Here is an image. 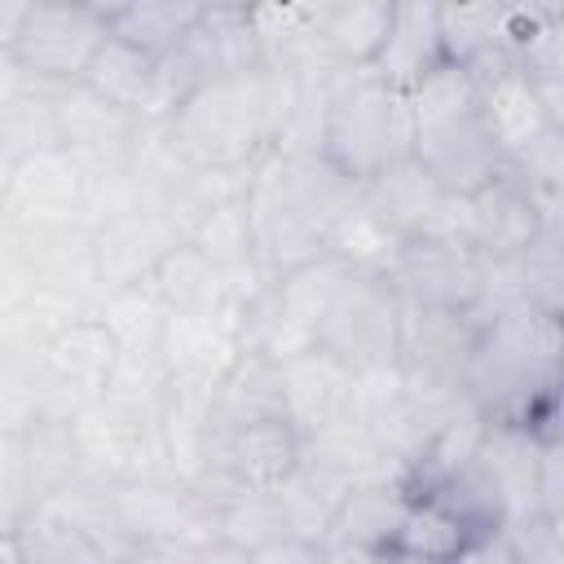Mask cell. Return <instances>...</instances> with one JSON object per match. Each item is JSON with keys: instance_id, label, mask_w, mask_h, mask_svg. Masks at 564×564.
<instances>
[{"instance_id": "6da1fadb", "label": "cell", "mask_w": 564, "mask_h": 564, "mask_svg": "<svg viewBox=\"0 0 564 564\" xmlns=\"http://www.w3.org/2000/svg\"><path fill=\"white\" fill-rule=\"evenodd\" d=\"M560 317L507 308L480 322L463 370V392L485 410V419L516 423L538 441H560Z\"/></svg>"}, {"instance_id": "7a4b0ae2", "label": "cell", "mask_w": 564, "mask_h": 564, "mask_svg": "<svg viewBox=\"0 0 564 564\" xmlns=\"http://www.w3.org/2000/svg\"><path fill=\"white\" fill-rule=\"evenodd\" d=\"M405 101H410V159L445 194H476L507 167L494 137L485 132L476 88L463 66L441 62L423 84L405 93Z\"/></svg>"}, {"instance_id": "3957f363", "label": "cell", "mask_w": 564, "mask_h": 564, "mask_svg": "<svg viewBox=\"0 0 564 564\" xmlns=\"http://www.w3.org/2000/svg\"><path fill=\"white\" fill-rule=\"evenodd\" d=\"M163 145L198 172H242L269 150L264 70L198 84L163 123Z\"/></svg>"}, {"instance_id": "277c9868", "label": "cell", "mask_w": 564, "mask_h": 564, "mask_svg": "<svg viewBox=\"0 0 564 564\" xmlns=\"http://www.w3.org/2000/svg\"><path fill=\"white\" fill-rule=\"evenodd\" d=\"M317 154L357 185H366L379 172H388L392 163L410 159L405 93L388 88L370 70H339V79L330 88Z\"/></svg>"}, {"instance_id": "5b68a950", "label": "cell", "mask_w": 564, "mask_h": 564, "mask_svg": "<svg viewBox=\"0 0 564 564\" xmlns=\"http://www.w3.org/2000/svg\"><path fill=\"white\" fill-rule=\"evenodd\" d=\"M401 308H441V313H476L485 256L445 238H401L388 264L379 269Z\"/></svg>"}, {"instance_id": "8992f818", "label": "cell", "mask_w": 564, "mask_h": 564, "mask_svg": "<svg viewBox=\"0 0 564 564\" xmlns=\"http://www.w3.org/2000/svg\"><path fill=\"white\" fill-rule=\"evenodd\" d=\"M106 35L110 31H106L101 4L31 0L26 26H22L13 53H18V62L35 88H66V84H79L88 75Z\"/></svg>"}, {"instance_id": "52a82bcc", "label": "cell", "mask_w": 564, "mask_h": 564, "mask_svg": "<svg viewBox=\"0 0 564 564\" xmlns=\"http://www.w3.org/2000/svg\"><path fill=\"white\" fill-rule=\"evenodd\" d=\"M397 330H401V300L388 291L379 273H352L335 304L326 308L313 348L344 361L352 375L392 366L397 361Z\"/></svg>"}, {"instance_id": "ba28073f", "label": "cell", "mask_w": 564, "mask_h": 564, "mask_svg": "<svg viewBox=\"0 0 564 564\" xmlns=\"http://www.w3.org/2000/svg\"><path fill=\"white\" fill-rule=\"evenodd\" d=\"M463 70L471 75L485 132L494 137V145L507 163L516 154H524L538 137H546L551 128H564V115L546 106L538 84L507 53H494V57H485L476 66H463Z\"/></svg>"}, {"instance_id": "9c48e42d", "label": "cell", "mask_w": 564, "mask_h": 564, "mask_svg": "<svg viewBox=\"0 0 564 564\" xmlns=\"http://www.w3.org/2000/svg\"><path fill=\"white\" fill-rule=\"evenodd\" d=\"M476 330H480L476 313L401 308V330H397L401 379L423 392H463V370H467Z\"/></svg>"}, {"instance_id": "30bf717a", "label": "cell", "mask_w": 564, "mask_h": 564, "mask_svg": "<svg viewBox=\"0 0 564 564\" xmlns=\"http://www.w3.org/2000/svg\"><path fill=\"white\" fill-rule=\"evenodd\" d=\"M84 212V167L70 150H40L9 163L0 189V225L4 229H48L70 225ZM84 225V220H79Z\"/></svg>"}, {"instance_id": "8fae6325", "label": "cell", "mask_w": 564, "mask_h": 564, "mask_svg": "<svg viewBox=\"0 0 564 564\" xmlns=\"http://www.w3.org/2000/svg\"><path fill=\"white\" fill-rule=\"evenodd\" d=\"M560 203L564 198H542L511 167H502L489 185H480L476 194H467L471 251L485 256V260L524 251L546 225H564Z\"/></svg>"}, {"instance_id": "7c38bea8", "label": "cell", "mask_w": 564, "mask_h": 564, "mask_svg": "<svg viewBox=\"0 0 564 564\" xmlns=\"http://www.w3.org/2000/svg\"><path fill=\"white\" fill-rule=\"evenodd\" d=\"M123 524L132 542L141 546H181L189 538L212 533V507L207 498L176 476H150V480H123L115 485Z\"/></svg>"}, {"instance_id": "4fadbf2b", "label": "cell", "mask_w": 564, "mask_h": 564, "mask_svg": "<svg viewBox=\"0 0 564 564\" xmlns=\"http://www.w3.org/2000/svg\"><path fill=\"white\" fill-rule=\"evenodd\" d=\"M278 379H282V419L295 436L322 432L352 414L357 375L322 348H304L278 361Z\"/></svg>"}, {"instance_id": "5bb4252c", "label": "cell", "mask_w": 564, "mask_h": 564, "mask_svg": "<svg viewBox=\"0 0 564 564\" xmlns=\"http://www.w3.org/2000/svg\"><path fill=\"white\" fill-rule=\"evenodd\" d=\"M242 352V330H238V308L225 313H198V317H172L159 335V357L172 375V383L189 388H216L220 375L238 361Z\"/></svg>"}, {"instance_id": "9a60e30c", "label": "cell", "mask_w": 564, "mask_h": 564, "mask_svg": "<svg viewBox=\"0 0 564 564\" xmlns=\"http://www.w3.org/2000/svg\"><path fill=\"white\" fill-rule=\"evenodd\" d=\"M18 238H22L35 291L70 300L88 313L97 308L101 286H97V269H93V229L88 225L70 220V225H48V229H22Z\"/></svg>"}, {"instance_id": "2e32d148", "label": "cell", "mask_w": 564, "mask_h": 564, "mask_svg": "<svg viewBox=\"0 0 564 564\" xmlns=\"http://www.w3.org/2000/svg\"><path fill=\"white\" fill-rule=\"evenodd\" d=\"M48 97H53L62 150H70L75 159H101V154L132 150L145 137V128H150L137 115H128L115 101H106L101 93H93L88 84L48 88Z\"/></svg>"}, {"instance_id": "e0dca14e", "label": "cell", "mask_w": 564, "mask_h": 564, "mask_svg": "<svg viewBox=\"0 0 564 564\" xmlns=\"http://www.w3.org/2000/svg\"><path fill=\"white\" fill-rule=\"evenodd\" d=\"M13 454H18V480H22V494L31 507L88 480V463H84L70 419H35L13 441Z\"/></svg>"}, {"instance_id": "ac0fdd59", "label": "cell", "mask_w": 564, "mask_h": 564, "mask_svg": "<svg viewBox=\"0 0 564 564\" xmlns=\"http://www.w3.org/2000/svg\"><path fill=\"white\" fill-rule=\"evenodd\" d=\"M167 247H176V242L145 212H128V216L97 225L93 229V269H97L101 295L150 282L159 260L167 256Z\"/></svg>"}, {"instance_id": "d6986e66", "label": "cell", "mask_w": 564, "mask_h": 564, "mask_svg": "<svg viewBox=\"0 0 564 564\" xmlns=\"http://www.w3.org/2000/svg\"><path fill=\"white\" fill-rule=\"evenodd\" d=\"M181 53L189 57V66L203 84L256 75L260 70V48H256L251 9H242V4H203V18L194 22Z\"/></svg>"}, {"instance_id": "ffe728a7", "label": "cell", "mask_w": 564, "mask_h": 564, "mask_svg": "<svg viewBox=\"0 0 564 564\" xmlns=\"http://www.w3.org/2000/svg\"><path fill=\"white\" fill-rule=\"evenodd\" d=\"M476 471L489 480V489L502 502L507 524H520L533 516V476H538V436H529L516 423L489 419L485 436L471 454Z\"/></svg>"}, {"instance_id": "44dd1931", "label": "cell", "mask_w": 564, "mask_h": 564, "mask_svg": "<svg viewBox=\"0 0 564 564\" xmlns=\"http://www.w3.org/2000/svg\"><path fill=\"white\" fill-rule=\"evenodd\" d=\"M441 40H436V4L423 0H392V22L379 57L366 66L375 79H383L397 93H410L441 66Z\"/></svg>"}, {"instance_id": "7402d4cb", "label": "cell", "mask_w": 564, "mask_h": 564, "mask_svg": "<svg viewBox=\"0 0 564 564\" xmlns=\"http://www.w3.org/2000/svg\"><path fill=\"white\" fill-rule=\"evenodd\" d=\"M392 22V0H317V44L335 70H366Z\"/></svg>"}, {"instance_id": "603a6c76", "label": "cell", "mask_w": 564, "mask_h": 564, "mask_svg": "<svg viewBox=\"0 0 564 564\" xmlns=\"http://www.w3.org/2000/svg\"><path fill=\"white\" fill-rule=\"evenodd\" d=\"M256 423H286L282 419V379H278V361L242 348L238 361L212 388V432L256 427Z\"/></svg>"}, {"instance_id": "cb8c5ba5", "label": "cell", "mask_w": 564, "mask_h": 564, "mask_svg": "<svg viewBox=\"0 0 564 564\" xmlns=\"http://www.w3.org/2000/svg\"><path fill=\"white\" fill-rule=\"evenodd\" d=\"M441 203H445V189L414 159H401V163H392L388 172H379L375 181L361 185V207L379 225H388L397 238L427 234Z\"/></svg>"}, {"instance_id": "d4e9b609", "label": "cell", "mask_w": 564, "mask_h": 564, "mask_svg": "<svg viewBox=\"0 0 564 564\" xmlns=\"http://www.w3.org/2000/svg\"><path fill=\"white\" fill-rule=\"evenodd\" d=\"M410 489L401 480H366L352 485L326 529V542H344V546H361V551H388L397 542V529L405 520L410 507Z\"/></svg>"}, {"instance_id": "484cf974", "label": "cell", "mask_w": 564, "mask_h": 564, "mask_svg": "<svg viewBox=\"0 0 564 564\" xmlns=\"http://www.w3.org/2000/svg\"><path fill=\"white\" fill-rule=\"evenodd\" d=\"M260 70H335L317 44V4H256L251 9Z\"/></svg>"}, {"instance_id": "4316f807", "label": "cell", "mask_w": 564, "mask_h": 564, "mask_svg": "<svg viewBox=\"0 0 564 564\" xmlns=\"http://www.w3.org/2000/svg\"><path fill=\"white\" fill-rule=\"evenodd\" d=\"M154 291L163 300V308L172 317H198V313H225L238 308L225 273L194 247V242H176L167 247V256L154 269Z\"/></svg>"}, {"instance_id": "83f0119b", "label": "cell", "mask_w": 564, "mask_h": 564, "mask_svg": "<svg viewBox=\"0 0 564 564\" xmlns=\"http://www.w3.org/2000/svg\"><path fill=\"white\" fill-rule=\"evenodd\" d=\"M101 9H106L110 40L154 62L176 53L189 40L194 22L203 18V4H189V0H128V4H101Z\"/></svg>"}, {"instance_id": "f1b7e54d", "label": "cell", "mask_w": 564, "mask_h": 564, "mask_svg": "<svg viewBox=\"0 0 564 564\" xmlns=\"http://www.w3.org/2000/svg\"><path fill=\"white\" fill-rule=\"evenodd\" d=\"M189 242H194V247L225 273V282H229L238 308L269 282V278L260 273V264H256V247H251V225H247V207H242V198H238V203H220V207H212V212L203 216V225L189 234Z\"/></svg>"}, {"instance_id": "f546056e", "label": "cell", "mask_w": 564, "mask_h": 564, "mask_svg": "<svg viewBox=\"0 0 564 564\" xmlns=\"http://www.w3.org/2000/svg\"><path fill=\"white\" fill-rule=\"evenodd\" d=\"M79 84H88L93 93H101L106 101H115L119 110L137 115L150 128L163 123L159 119V62L137 53V48H128V44H119V40H110V35H106L101 53L93 57V66H88V75Z\"/></svg>"}, {"instance_id": "4dcf8cb0", "label": "cell", "mask_w": 564, "mask_h": 564, "mask_svg": "<svg viewBox=\"0 0 564 564\" xmlns=\"http://www.w3.org/2000/svg\"><path fill=\"white\" fill-rule=\"evenodd\" d=\"M511 4H436V40L449 66H476L507 48Z\"/></svg>"}, {"instance_id": "1f68e13d", "label": "cell", "mask_w": 564, "mask_h": 564, "mask_svg": "<svg viewBox=\"0 0 564 564\" xmlns=\"http://www.w3.org/2000/svg\"><path fill=\"white\" fill-rule=\"evenodd\" d=\"M511 269V286L520 308L533 313H564V225H546L524 251L502 256Z\"/></svg>"}, {"instance_id": "d6a6232c", "label": "cell", "mask_w": 564, "mask_h": 564, "mask_svg": "<svg viewBox=\"0 0 564 564\" xmlns=\"http://www.w3.org/2000/svg\"><path fill=\"white\" fill-rule=\"evenodd\" d=\"M13 533H18V546H22V560L26 564H110L101 555V546L84 529H75L48 502L26 507L22 520L13 524Z\"/></svg>"}, {"instance_id": "836d02e7", "label": "cell", "mask_w": 564, "mask_h": 564, "mask_svg": "<svg viewBox=\"0 0 564 564\" xmlns=\"http://www.w3.org/2000/svg\"><path fill=\"white\" fill-rule=\"evenodd\" d=\"M48 507H57L75 529H84V533L101 546L106 560H119V555H128V551L137 546L132 533H128V524H123L115 485H106V480H93V476H88V480L70 485L66 494L48 498Z\"/></svg>"}, {"instance_id": "e575fe53", "label": "cell", "mask_w": 564, "mask_h": 564, "mask_svg": "<svg viewBox=\"0 0 564 564\" xmlns=\"http://www.w3.org/2000/svg\"><path fill=\"white\" fill-rule=\"evenodd\" d=\"M212 533L234 542L247 555L269 546V542H278V538H291L273 489H234L220 502H212Z\"/></svg>"}, {"instance_id": "d590c367", "label": "cell", "mask_w": 564, "mask_h": 564, "mask_svg": "<svg viewBox=\"0 0 564 564\" xmlns=\"http://www.w3.org/2000/svg\"><path fill=\"white\" fill-rule=\"evenodd\" d=\"M93 313H97V322L110 330V339L119 348H159V335L167 326V308H163L154 282L106 291Z\"/></svg>"}, {"instance_id": "8d00e7d4", "label": "cell", "mask_w": 564, "mask_h": 564, "mask_svg": "<svg viewBox=\"0 0 564 564\" xmlns=\"http://www.w3.org/2000/svg\"><path fill=\"white\" fill-rule=\"evenodd\" d=\"M467 538H471V533L463 529V520H458L454 511H445L436 498L419 494V498H410V507H405V520H401V529H397L392 551L419 555V560H427V564H449Z\"/></svg>"}, {"instance_id": "74e56055", "label": "cell", "mask_w": 564, "mask_h": 564, "mask_svg": "<svg viewBox=\"0 0 564 564\" xmlns=\"http://www.w3.org/2000/svg\"><path fill=\"white\" fill-rule=\"evenodd\" d=\"M397 234L388 229V225H379L366 207H361V198H357V207L326 234V256H335L339 264H348L352 273H379L383 264H388V256L397 251Z\"/></svg>"}, {"instance_id": "f35d334b", "label": "cell", "mask_w": 564, "mask_h": 564, "mask_svg": "<svg viewBox=\"0 0 564 564\" xmlns=\"http://www.w3.org/2000/svg\"><path fill=\"white\" fill-rule=\"evenodd\" d=\"M40 150H62V132H57L48 88H31L13 110L0 115V154L9 163L26 159V154H40Z\"/></svg>"}, {"instance_id": "ab89813d", "label": "cell", "mask_w": 564, "mask_h": 564, "mask_svg": "<svg viewBox=\"0 0 564 564\" xmlns=\"http://www.w3.org/2000/svg\"><path fill=\"white\" fill-rule=\"evenodd\" d=\"M529 189H538L542 198H564V128H551L546 137H538L524 154H516L507 163Z\"/></svg>"}, {"instance_id": "60d3db41", "label": "cell", "mask_w": 564, "mask_h": 564, "mask_svg": "<svg viewBox=\"0 0 564 564\" xmlns=\"http://www.w3.org/2000/svg\"><path fill=\"white\" fill-rule=\"evenodd\" d=\"M533 516L564 524V436L538 441V476H533Z\"/></svg>"}, {"instance_id": "b9f144b4", "label": "cell", "mask_w": 564, "mask_h": 564, "mask_svg": "<svg viewBox=\"0 0 564 564\" xmlns=\"http://www.w3.org/2000/svg\"><path fill=\"white\" fill-rule=\"evenodd\" d=\"M35 295V278L22 251V238L0 225V317H13Z\"/></svg>"}, {"instance_id": "7bdbcfd3", "label": "cell", "mask_w": 564, "mask_h": 564, "mask_svg": "<svg viewBox=\"0 0 564 564\" xmlns=\"http://www.w3.org/2000/svg\"><path fill=\"white\" fill-rule=\"evenodd\" d=\"M511 538H516V551H520V564H564V524L560 520H520V524H507Z\"/></svg>"}, {"instance_id": "ee69618b", "label": "cell", "mask_w": 564, "mask_h": 564, "mask_svg": "<svg viewBox=\"0 0 564 564\" xmlns=\"http://www.w3.org/2000/svg\"><path fill=\"white\" fill-rule=\"evenodd\" d=\"M449 564H520V551L511 529H489V533H471Z\"/></svg>"}, {"instance_id": "f6af8a7d", "label": "cell", "mask_w": 564, "mask_h": 564, "mask_svg": "<svg viewBox=\"0 0 564 564\" xmlns=\"http://www.w3.org/2000/svg\"><path fill=\"white\" fill-rule=\"evenodd\" d=\"M167 564H247V551H238L216 533H203L181 546H167Z\"/></svg>"}, {"instance_id": "bcb514c9", "label": "cell", "mask_w": 564, "mask_h": 564, "mask_svg": "<svg viewBox=\"0 0 564 564\" xmlns=\"http://www.w3.org/2000/svg\"><path fill=\"white\" fill-rule=\"evenodd\" d=\"M322 546L317 542H304V538H278L260 551L247 555V564H317Z\"/></svg>"}, {"instance_id": "7dc6e473", "label": "cell", "mask_w": 564, "mask_h": 564, "mask_svg": "<svg viewBox=\"0 0 564 564\" xmlns=\"http://www.w3.org/2000/svg\"><path fill=\"white\" fill-rule=\"evenodd\" d=\"M31 88H35V84H31V75L22 70L18 53H13V48H0V115L13 110Z\"/></svg>"}, {"instance_id": "c3c4849f", "label": "cell", "mask_w": 564, "mask_h": 564, "mask_svg": "<svg viewBox=\"0 0 564 564\" xmlns=\"http://www.w3.org/2000/svg\"><path fill=\"white\" fill-rule=\"evenodd\" d=\"M31 0H0V48H13L22 26H26Z\"/></svg>"}, {"instance_id": "681fc988", "label": "cell", "mask_w": 564, "mask_h": 564, "mask_svg": "<svg viewBox=\"0 0 564 564\" xmlns=\"http://www.w3.org/2000/svg\"><path fill=\"white\" fill-rule=\"evenodd\" d=\"M317 564H375V551L361 546H344V542H322Z\"/></svg>"}, {"instance_id": "f907efd6", "label": "cell", "mask_w": 564, "mask_h": 564, "mask_svg": "<svg viewBox=\"0 0 564 564\" xmlns=\"http://www.w3.org/2000/svg\"><path fill=\"white\" fill-rule=\"evenodd\" d=\"M110 564H167V546H132L128 555H119V560H110Z\"/></svg>"}, {"instance_id": "816d5d0a", "label": "cell", "mask_w": 564, "mask_h": 564, "mask_svg": "<svg viewBox=\"0 0 564 564\" xmlns=\"http://www.w3.org/2000/svg\"><path fill=\"white\" fill-rule=\"evenodd\" d=\"M0 564H26V560H22V546H18V533H13V529H0Z\"/></svg>"}, {"instance_id": "f5cc1de1", "label": "cell", "mask_w": 564, "mask_h": 564, "mask_svg": "<svg viewBox=\"0 0 564 564\" xmlns=\"http://www.w3.org/2000/svg\"><path fill=\"white\" fill-rule=\"evenodd\" d=\"M375 564H427V560H419V555H405V551H375Z\"/></svg>"}]
</instances>
